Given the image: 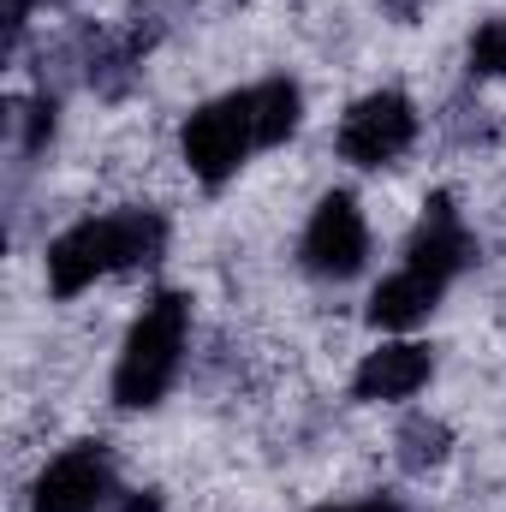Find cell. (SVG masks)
<instances>
[{
    "label": "cell",
    "instance_id": "12",
    "mask_svg": "<svg viewBox=\"0 0 506 512\" xmlns=\"http://www.w3.org/2000/svg\"><path fill=\"white\" fill-rule=\"evenodd\" d=\"M120 512H155V501H126Z\"/></svg>",
    "mask_w": 506,
    "mask_h": 512
},
{
    "label": "cell",
    "instance_id": "8",
    "mask_svg": "<svg viewBox=\"0 0 506 512\" xmlns=\"http://www.w3.org/2000/svg\"><path fill=\"white\" fill-rule=\"evenodd\" d=\"M429 346H411V340H399V346H381L370 352L364 364H358V376H352V393L358 399H411L417 387L429 382Z\"/></svg>",
    "mask_w": 506,
    "mask_h": 512
},
{
    "label": "cell",
    "instance_id": "5",
    "mask_svg": "<svg viewBox=\"0 0 506 512\" xmlns=\"http://www.w3.org/2000/svg\"><path fill=\"white\" fill-rule=\"evenodd\" d=\"M411 137H417V108H411L399 90H376V96H364V102L346 114V126H340V155H346L352 167H381V161H393Z\"/></svg>",
    "mask_w": 506,
    "mask_h": 512
},
{
    "label": "cell",
    "instance_id": "9",
    "mask_svg": "<svg viewBox=\"0 0 506 512\" xmlns=\"http://www.w3.org/2000/svg\"><path fill=\"white\" fill-rule=\"evenodd\" d=\"M251 102H256V126H262V149L298 131V108H304V102H298V84H286V78H274V84H256Z\"/></svg>",
    "mask_w": 506,
    "mask_h": 512
},
{
    "label": "cell",
    "instance_id": "2",
    "mask_svg": "<svg viewBox=\"0 0 506 512\" xmlns=\"http://www.w3.org/2000/svg\"><path fill=\"white\" fill-rule=\"evenodd\" d=\"M185 334H191V298H179V292L149 298L143 316L131 322L120 364H114V399L131 405V411L155 405V399L173 387V376H179Z\"/></svg>",
    "mask_w": 506,
    "mask_h": 512
},
{
    "label": "cell",
    "instance_id": "3",
    "mask_svg": "<svg viewBox=\"0 0 506 512\" xmlns=\"http://www.w3.org/2000/svg\"><path fill=\"white\" fill-rule=\"evenodd\" d=\"M185 161H191V173L197 179H209V185H221V179H233L239 173V161L262 149V126H256V102L251 90L245 96H221V102H209V108H197L191 120H185Z\"/></svg>",
    "mask_w": 506,
    "mask_h": 512
},
{
    "label": "cell",
    "instance_id": "7",
    "mask_svg": "<svg viewBox=\"0 0 506 512\" xmlns=\"http://www.w3.org/2000/svg\"><path fill=\"white\" fill-rule=\"evenodd\" d=\"M441 292H447L441 274H429V268H417V262H399V268L376 286V298H370V322H376V328H417V322L435 310Z\"/></svg>",
    "mask_w": 506,
    "mask_h": 512
},
{
    "label": "cell",
    "instance_id": "10",
    "mask_svg": "<svg viewBox=\"0 0 506 512\" xmlns=\"http://www.w3.org/2000/svg\"><path fill=\"white\" fill-rule=\"evenodd\" d=\"M471 66L483 78H506V18H489L477 36H471Z\"/></svg>",
    "mask_w": 506,
    "mask_h": 512
},
{
    "label": "cell",
    "instance_id": "6",
    "mask_svg": "<svg viewBox=\"0 0 506 512\" xmlns=\"http://www.w3.org/2000/svg\"><path fill=\"white\" fill-rule=\"evenodd\" d=\"M108 495H114L108 453H102V447H66V453L36 477L30 512H96Z\"/></svg>",
    "mask_w": 506,
    "mask_h": 512
},
{
    "label": "cell",
    "instance_id": "11",
    "mask_svg": "<svg viewBox=\"0 0 506 512\" xmlns=\"http://www.w3.org/2000/svg\"><path fill=\"white\" fill-rule=\"evenodd\" d=\"M322 512H405L399 501H358V507H322Z\"/></svg>",
    "mask_w": 506,
    "mask_h": 512
},
{
    "label": "cell",
    "instance_id": "1",
    "mask_svg": "<svg viewBox=\"0 0 506 512\" xmlns=\"http://www.w3.org/2000/svg\"><path fill=\"white\" fill-rule=\"evenodd\" d=\"M161 251V221L149 209H126V215H96V221H78L72 233H60L48 245V286L60 298L84 292L90 280L102 274H120L137 268Z\"/></svg>",
    "mask_w": 506,
    "mask_h": 512
},
{
    "label": "cell",
    "instance_id": "4",
    "mask_svg": "<svg viewBox=\"0 0 506 512\" xmlns=\"http://www.w3.org/2000/svg\"><path fill=\"white\" fill-rule=\"evenodd\" d=\"M364 256H370V227H364L358 203L346 191L322 197L316 215H310V227H304V268L328 274V280H346V274L364 268Z\"/></svg>",
    "mask_w": 506,
    "mask_h": 512
}]
</instances>
